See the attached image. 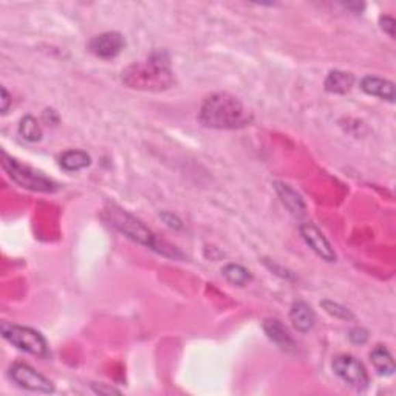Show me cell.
Listing matches in <instances>:
<instances>
[{
  "label": "cell",
  "instance_id": "17",
  "mask_svg": "<svg viewBox=\"0 0 396 396\" xmlns=\"http://www.w3.org/2000/svg\"><path fill=\"white\" fill-rule=\"evenodd\" d=\"M223 276L226 277V280L229 283H233V285H237V287H245L252 279L250 271L237 263L226 265V267L223 268Z\"/></svg>",
  "mask_w": 396,
  "mask_h": 396
},
{
  "label": "cell",
  "instance_id": "8",
  "mask_svg": "<svg viewBox=\"0 0 396 396\" xmlns=\"http://www.w3.org/2000/svg\"><path fill=\"white\" fill-rule=\"evenodd\" d=\"M124 47H126V39L122 38V34L116 31L99 34L88 44V49H90L93 55L101 59H111L118 56L124 50Z\"/></svg>",
  "mask_w": 396,
  "mask_h": 396
},
{
  "label": "cell",
  "instance_id": "7",
  "mask_svg": "<svg viewBox=\"0 0 396 396\" xmlns=\"http://www.w3.org/2000/svg\"><path fill=\"white\" fill-rule=\"evenodd\" d=\"M10 378L13 380L17 386L29 390V392L38 393H53L55 392V386L50 380H47L44 375L34 370L31 365L28 364H14L10 369Z\"/></svg>",
  "mask_w": 396,
  "mask_h": 396
},
{
  "label": "cell",
  "instance_id": "14",
  "mask_svg": "<svg viewBox=\"0 0 396 396\" xmlns=\"http://www.w3.org/2000/svg\"><path fill=\"white\" fill-rule=\"evenodd\" d=\"M354 84V76L352 73L341 72V70H334L330 72L327 78H325V90L336 94H345L352 90Z\"/></svg>",
  "mask_w": 396,
  "mask_h": 396
},
{
  "label": "cell",
  "instance_id": "13",
  "mask_svg": "<svg viewBox=\"0 0 396 396\" xmlns=\"http://www.w3.org/2000/svg\"><path fill=\"white\" fill-rule=\"evenodd\" d=\"M277 194L282 200V203L287 206L288 211L294 215L305 214V203L300 195L294 191L291 186L285 185V183H276L274 185Z\"/></svg>",
  "mask_w": 396,
  "mask_h": 396
},
{
  "label": "cell",
  "instance_id": "12",
  "mask_svg": "<svg viewBox=\"0 0 396 396\" xmlns=\"http://www.w3.org/2000/svg\"><path fill=\"white\" fill-rule=\"evenodd\" d=\"M263 330L268 338L276 342L279 347L285 348V350H289V348L294 347L291 334L288 333V330L283 327V324L280 321H277V319H267V321L263 322Z\"/></svg>",
  "mask_w": 396,
  "mask_h": 396
},
{
  "label": "cell",
  "instance_id": "16",
  "mask_svg": "<svg viewBox=\"0 0 396 396\" xmlns=\"http://www.w3.org/2000/svg\"><path fill=\"white\" fill-rule=\"evenodd\" d=\"M61 168L67 172H76V170L85 169L87 166H90L92 158L87 152L82 150H67L62 153L61 157Z\"/></svg>",
  "mask_w": 396,
  "mask_h": 396
},
{
  "label": "cell",
  "instance_id": "9",
  "mask_svg": "<svg viewBox=\"0 0 396 396\" xmlns=\"http://www.w3.org/2000/svg\"><path fill=\"white\" fill-rule=\"evenodd\" d=\"M300 234H302L306 245H308L319 257L327 260V262H334L336 252L333 250L332 243H330L328 239L325 237V235L315 226V224H311V223L302 224V226H300Z\"/></svg>",
  "mask_w": 396,
  "mask_h": 396
},
{
  "label": "cell",
  "instance_id": "2",
  "mask_svg": "<svg viewBox=\"0 0 396 396\" xmlns=\"http://www.w3.org/2000/svg\"><path fill=\"white\" fill-rule=\"evenodd\" d=\"M200 121L212 129H240L251 121V115L233 94L214 93L204 99Z\"/></svg>",
  "mask_w": 396,
  "mask_h": 396
},
{
  "label": "cell",
  "instance_id": "20",
  "mask_svg": "<svg viewBox=\"0 0 396 396\" xmlns=\"http://www.w3.org/2000/svg\"><path fill=\"white\" fill-rule=\"evenodd\" d=\"M348 338H350V341L353 342V344L362 345L369 339V332H367V330H364V328H353L352 332H350V334H348Z\"/></svg>",
  "mask_w": 396,
  "mask_h": 396
},
{
  "label": "cell",
  "instance_id": "21",
  "mask_svg": "<svg viewBox=\"0 0 396 396\" xmlns=\"http://www.w3.org/2000/svg\"><path fill=\"white\" fill-rule=\"evenodd\" d=\"M381 28L386 31L390 38H395V19L390 16H382L381 17Z\"/></svg>",
  "mask_w": 396,
  "mask_h": 396
},
{
  "label": "cell",
  "instance_id": "6",
  "mask_svg": "<svg viewBox=\"0 0 396 396\" xmlns=\"http://www.w3.org/2000/svg\"><path fill=\"white\" fill-rule=\"evenodd\" d=\"M333 371L336 376H339L342 381L356 390L367 388L370 384V378L364 364L352 354H341V356L334 358Z\"/></svg>",
  "mask_w": 396,
  "mask_h": 396
},
{
  "label": "cell",
  "instance_id": "1",
  "mask_svg": "<svg viewBox=\"0 0 396 396\" xmlns=\"http://www.w3.org/2000/svg\"><path fill=\"white\" fill-rule=\"evenodd\" d=\"M122 82L143 92H164L174 85V73L164 53H153L147 61L130 64L122 70Z\"/></svg>",
  "mask_w": 396,
  "mask_h": 396
},
{
  "label": "cell",
  "instance_id": "18",
  "mask_svg": "<svg viewBox=\"0 0 396 396\" xmlns=\"http://www.w3.org/2000/svg\"><path fill=\"white\" fill-rule=\"evenodd\" d=\"M19 133L23 140L29 141V143H36V141L42 138V129H40L38 120L29 115L22 118L19 124Z\"/></svg>",
  "mask_w": 396,
  "mask_h": 396
},
{
  "label": "cell",
  "instance_id": "5",
  "mask_svg": "<svg viewBox=\"0 0 396 396\" xmlns=\"http://www.w3.org/2000/svg\"><path fill=\"white\" fill-rule=\"evenodd\" d=\"M107 215L110 218V222L114 226L122 233L126 237L132 239L133 241H138V243L149 246L152 250H155L159 252L158 241L155 239V235L152 234V230L149 228H146L143 223L137 220L133 215L127 214L126 211L118 209V208H110L107 211Z\"/></svg>",
  "mask_w": 396,
  "mask_h": 396
},
{
  "label": "cell",
  "instance_id": "23",
  "mask_svg": "<svg viewBox=\"0 0 396 396\" xmlns=\"http://www.w3.org/2000/svg\"><path fill=\"white\" fill-rule=\"evenodd\" d=\"M94 392H96V393H120V392H118V390H115V388H105V387H103V386H99V387L94 388Z\"/></svg>",
  "mask_w": 396,
  "mask_h": 396
},
{
  "label": "cell",
  "instance_id": "19",
  "mask_svg": "<svg viewBox=\"0 0 396 396\" xmlns=\"http://www.w3.org/2000/svg\"><path fill=\"white\" fill-rule=\"evenodd\" d=\"M321 305L324 306V310L327 311L328 315H332L334 317L344 319V321L353 319V315L345 308V306H342L339 304H334V302H332V300H324V302H321Z\"/></svg>",
  "mask_w": 396,
  "mask_h": 396
},
{
  "label": "cell",
  "instance_id": "11",
  "mask_svg": "<svg viewBox=\"0 0 396 396\" xmlns=\"http://www.w3.org/2000/svg\"><path fill=\"white\" fill-rule=\"evenodd\" d=\"M360 88L370 96L386 99L388 103L395 101V84L392 81L378 78V76H364L360 81Z\"/></svg>",
  "mask_w": 396,
  "mask_h": 396
},
{
  "label": "cell",
  "instance_id": "22",
  "mask_svg": "<svg viewBox=\"0 0 396 396\" xmlns=\"http://www.w3.org/2000/svg\"><path fill=\"white\" fill-rule=\"evenodd\" d=\"M10 105H11V96H10V93L7 92V88L2 87V114H3V115L8 111Z\"/></svg>",
  "mask_w": 396,
  "mask_h": 396
},
{
  "label": "cell",
  "instance_id": "3",
  "mask_svg": "<svg viewBox=\"0 0 396 396\" xmlns=\"http://www.w3.org/2000/svg\"><path fill=\"white\" fill-rule=\"evenodd\" d=\"M2 168L10 179L21 187L31 189V191L36 192H55L57 189L56 183L49 176H45L42 172H38L33 168L23 166L17 159L10 158L5 152L2 153Z\"/></svg>",
  "mask_w": 396,
  "mask_h": 396
},
{
  "label": "cell",
  "instance_id": "15",
  "mask_svg": "<svg viewBox=\"0 0 396 396\" xmlns=\"http://www.w3.org/2000/svg\"><path fill=\"white\" fill-rule=\"evenodd\" d=\"M370 360L373 364L376 371L382 376H392L395 373L393 356L386 347L378 345L370 352Z\"/></svg>",
  "mask_w": 396,
  "mask_h": 396
},
{
  "label": "cell",
  "instance_id": "10",
  "mask_svg": "<svg viewBox=\"0 0 396 396\" xmlns=\"http://www.w3.org/2000/svg\"><path fill=\"white\" fill-rule=\"evenodd\" d=\"M289 321L298 332L308 333L315 327L316 315L308 304L299 300V302H294L289 310Z\"/></svg>",
  "mask_w": 396,
  "mask_h": 396
},
{
  "label": "cell",
  "instance_id": "4",
  "mask_svg": "<svg viewBox=\"0 0 396 396\" xmlns=\"http://www.w3.org/2000/svg\"><path fill=\"white\" fill-rule=\"evenodd\" d=\"M2 334L10 344H13L22 352L31 353L34 356L40 358L49 356V345H47V341L42 334L36 332V330L29 327H22V325L3 322Z\"/></svg>",
  "mask_w": 396,
  "mask_h": 396
}]
</instances>
